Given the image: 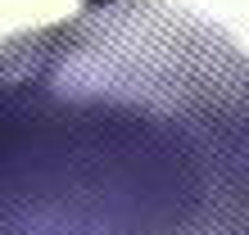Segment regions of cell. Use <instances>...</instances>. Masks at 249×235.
Wrapping results in <instances>:
<instances>
[{
  "instance_id": "obj_1",
  "label": "cell",
  "mask_w": 249,
  "mask_h": 235,
  "mask_svg": "<svg viewBox=\"0 0 249 235\" xmlns=\"http://www.w3.org/2000/svg\"><path fill=\"white\" fill-rule=\"evenodd\" d=\"M204 168L159 122L72 118L0 77V235H154Z\"/></svg>"
},
{
  "instance_id": "obj_2",
  "label": "cell",
  "mask_w": 249,
  "mask_h": 235,
  "mask_svg": "<svg viewBox=\"0 0 249 235\" xmlns=\"http://www.w3.org/2000/svg\"><path fill=\"white\" fill-rule=\"evenodd\" d=\"M86 5H91V9H105V5H113V0H86Z\"/></svg>"
}]
</instances>
